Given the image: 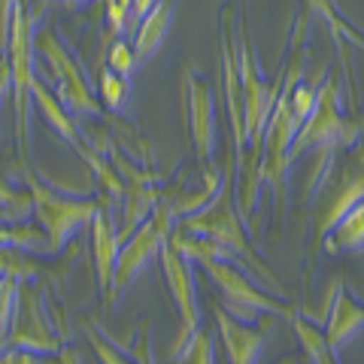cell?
Wrapping results in <instances>:
<instances>
[{
  "label": "cell",
  "instance_id": "44dd1931",
  "mask_svg": "<svg viewBox=\"0 0 364 364\" xmlns=\"http://www.w3.org/2000/svg\"><path fill=\"white\" fill-rule=\"evenodd\" d=\"M128 97H131V82H128V79H122L119 73H112L109 67H104V73H100V82H97V100H100V107L119 112V109H124V104H128Z\"/></svg>",
  "mask_w": 364,
  "mask_h": 364
},
{
  "label": "cell",
  "instance_id": "6da1fadb",
  "mask_svg": "<svg viewBox=\"0 0 364 364\" xmlns=\"http://www.w3.org/2000/svg\"><path fill=\"white\" fill-rule=\"evenodd\" d=\"M234 176H237V161H234V149L228 146V164H225L222 186L215 191V198L195 215L179 219L176 228L186 234H198V237H207V240L219 243L246 273H252L261 289L270 294H279L282 301H289L286 286H282L277 273L258 258L255 246L249 243V228L240 215V207H237V179Z\"/></svg>",
  "mask_w": 364,
  "mask_h": 364
},
{
  "label": "cell",
  "instance_id": "9c48e42d",
  "mask_svg": "<svg viewBox=\"0 0 364 364\" xmlns=\"http://www.w3.org/2000/svg\"><path fill=\"white\" fill-rule=\"evenodd\" d=\"M6 349H21L31 352V355H61L64 352V337L55 334L43 294L31 282L18 286V301L13 313V328H9L6 337Z\"/></svg>",
  "mask_w": 364,
  "mask_h": 364
},
{
  "label": "cell",
  "instance_id": "ac0fdd59",
  "mask_svg": "<svg viewBox=\"0 0 364 364\" xmlns=\"http://www.w3.org/2000/svg\"><path fill=\"white\" fill-rule=\"evenodd\" d=\"M291 328H294V334H298V340H301V346L306 352V358H310V364H340L337 352L331 349V343H328L322 325H316L313 318L294 316Z\"/></svg>",
  "mask_w": 364,
  "mask_h": 364
},
{
  "label": "cell",
  "instance_id": "8992f818",
  "mask_svg": "<svg viewBox=\"0 0 364 364\" xmlns=\"http://www.w3.org/2000/svg\"><path fill=\"white\" fill-rule=\"evenodd\" d=\"M33 49L46 61L49 73L55 79V97L61 100V107L70 112V116H100L104 107L97 100L95 85L88 82V76L82 70L76 55L61 43V37L52 28L40 31L33 37Z\"/></svg>",
  "mask_w": 364,
  "mask_h": 364
},
{
  "label": "cell",
  "instance_id": "2e32d148",
  "mask_svg": "<svg viewBox=\"0 0 364 364\" xmlns=\"http://www.w3.org/2000/svg\"><path fill=\"white\" fill-rule=\"evenodd\" d=\"M328 252H361L364 249V200H358L343 219H340L331 234L322 240Z\"/></svg>",
  "mask_w": 364,
  "mask_h": 364
},
{
  "label": "cell",
  "instance_id": "52a82bcc",
  "mask_svg": "<svg viewBox=\"0 0 364 364\" xmlns=\"http://www.w3.org/2000/svg\"><path fill=\"white\" fill-rule=\"evenodd\" d=\"M298 119L291 112L289 104V88L282 85L273 112L267 119L264 136H261V182H267L273 188V200H277V210L286 207L289 198V170H291V143L294 134H298Z\"/></svg>",
  "mask_w": 364,
  "mask_h": 364
},
{
  "label": "cell",
  "instance_id": "7402d4cb",
  "mask_svg": "<svg viewBox=\"0 0 364 364\" xmlns=\"http://www.w3.org/2000/svg\"><path fill=\"white\" fill-rule=\"evenodd\" d=\"M18 286H21V279H16V277H0V355L6 352V337H9V328H13Z\"/></svg>",
  "mask_w": 364,
  "mask_h": 364
},
{
  "label": "cell",
  "instance_id": "83f0119b",
  "mask_svg": "<svg viewBox=\"0 0 364 364\" xmlns=\"http://www.w3.org/2000/svg\"><path fill=\"white\" fill-rule=\"evenodd\" d=\"M134 358H136V364H155V358H152V334H149V322H143V340H140V346H134Z\"/></svg>",
  "mask_w": 364,
  "mask_h": 364
},
{
  "label": "cell",
  "instance_id": "d4e9b609",
  "mask_svg": "<svg viewBox=\"0 0 364 364\" xmlns=\"http://www.w3.org/2000/svg\"><path fill=\"white\" fill-rule=\"evenodd\" d=\"M176 364H215V352H213V334L200 331L195 334V340L188 343V349L176 358Z\"/></svg>",
  "mask_w": 364,
  "mask_h": 364
},
{
  "label": "cell",
  "instance_id": "277c9868",
  "mask_svg": "<svg viewBox=\"0 0 364 364\" xmlns=\"http://www.w3.org/2000/svg\"><path fill=\"white\" fill-rule=\"evenodd\" d=\"M25 179H28V191L33 198V215H37V225L43 228L46 240H49V249L55 255L70 243V237L76 231H82V228L91 225V219H95L97 210H100V200L61 195V191L46 186V182L37 173H31V170H25Z\"/></svg>",
  "mask_w": 364,
  "mask_h": 364
},
{
  "label": "cell",
  "instance_id": "4fadbf2b",
  "mask_svg": "<svg viewBox=\"0 0 364 364\" xmlns=\"http://www.w3.org/2000/svg\"><path fill=\"white\" fill-rule=\"evenodd\" d=\"M91 249H95V273H97V289L100 298L109 306L112 304V279H116V264H119V249L122 237L116 222L109 219V213L100 207L97 215L91 219Z\"/></svg>",
  "mask_w": 364,
  "mask_h": 364
},
{
  "label": "cell",
  "instance_id": "4dcf8cb0",
  "mask_svg": "<svg viewBox=\"0 0 364 364\" xmlns=\"http://www.w3.org/2000/svg\"><path fill=\"white\" fill-rule=\"evenodd\" d=\"M61 361H64V364H79V355H76L73 349H64V352H61Z\"/></svg>",
  "mask_w": 364,
  "mask_h": 364
},
{
  "label": "cell",
  "instance_id": "d6986e66",
  "mask_svg": "<svg viewBox=\"0 0 364 364\" xmlns=\"http://www.w3.org/2000/svg\"><path fill=\"white\" fill-rule=\"evenodd\" d=\"M358 200H364V173H355L349 182H346V188L340 191V195L334 198L331 203V210H328L322 219H318V228H316V243H322L328 234H331V228L343 219V215L355 207Z\"/></svg>",
  "mask_w": 364,
  "mask_h": 364
},
{
  "label": "cell",
  "instance_id": "9a60e30c",
  "mask_svg": "<svg viewBox=\"0 0 364 364\" xmlns=\"http://www.w3.org/2000/svg\"><path fill=\"white\" fill-rule=\"evenodd\" d=\"M170 25H173V0H158V4L152 6V13L136 25V33H134L136 64L149 61L152 55L161 49L167 33H170Z\"/></svg>",
  "mask_w": 364,
  "mask_h": 364
},
{
  "label": "cell",
  "instance_id": "5bb4252c",
  "mask_svg": "<svg viewBox=\"0 0 364 364\" xmlns=\"http://www.w3.org/2000/svg\"><path fill=\"white\" fill-rule=\"evenodd\" d=\"M361 331H364V306L352 298V294L343 289V282L337 279L331 316H328V322H325L328 343H331V349L340 355V352H343Z\"/></svg>",
  "mask_w": 364,
  "mask_h": 364
},
{
  "label": "cell",
  "instance_id": "7a4b0ae2",
  "mask_svg": "<svg viewBox=\"0 0 364 364\" xmlns=\"http://www.w3.org/2000/svg\"><path fill=\"white\" fill-rule=\"evenodd\" d=\"M195 264L213 279V286L219 289V294H222V306L237 318V322L255 325V322H264L267 316L289 318V322H291V318L298 316L289 306V301L279 304L277 294H270L261 286H255V282L249 279V273L240 264H234V261L200 258V261H195Z\"/></svg>",
  "mask_w": 364,
  "mask_h": 364
},
{
  "label": "cell",
  "instance_id": "7c38bea8",
  "mask_svg": "<svg viewBox=\"0 0 364 364\" xmlns=\"http://www.w3.org/2000/svg\"><path fill=\"white\" fill-rule=\"evenodd\" d=\"M213 316H215V328H219L225 352H228V364H261V355H264V346H267V334H270L267 322L261 328L243 325V322H237L222 304L213 306Z\"/></svg>",
  "mask_w": 364,
  "mask_h": 364
},
{
  "label": "cell",
  "instance_id": "603a6c76",
  "mask_svg": "<svg viewBox=\"0 0 364 364\" xmlns=\"http://www.w3.org/2000/svg\"><path fill=\"white\" fill-rule=\"evenodd\" d=\"M85 337H88L91 352L97 355L100 364H136V358H131L124 349H119L116 343H109V340H104V337H97L91 325H85Z\"/></svg>",
  "mask_w": 364,
  "mask_h": 364
},
{
  "label": "cell",
  "instance_id": "4316f807",
  "mask_svg": "<svg viewBox=\"0 0 364 364\" xmlns=\"http://www.w3.org/2000/svg\"><path fill=\"white\" fill-rule=\"evenodd\" d=\"M0 364H64L61 355H31L21 349H6L0 355Z\"/></svg>",
  "mask_w": 364,
  "mask_h": 364
},
{
  "label": "cell",
  "instance_id": "cb8c5ba5",
  "mask_svg": "<svg viewBox=\"0 0 364 364\" xmlns=\"http://www.w3.org/2000/svg\"><path fill=\"white\" fill-rule=\"evenodd\" d=\"M107 67L112 73H119L122 79H128L131 82V76L136 70V55H134V46L128 40H116L109 46V58H107Z\"/></svg>",
  "mask_w": 364,
  "mask_h": 364
},
{
  "label": "cell",
  "instance_id": "d6a6232c",
  "mask_svg": "<svg viewBox=\"0 0 364 364\" xmlns=\"http://www.w3.org/2000/svg\"><path fill=\"white\" fill-rule=\"evenodd\" d=\"M282 364H298V361H294V358H286V361H282Z\"/></svg>",
  "mask_w": 364,
  "mask_h": 364
},
{
  "label": "cell",
  "instance_id": "ba28073f",
  "mask_svg": "<svg viewBox=\"0 0 364 364\" xmlns=\"http://www.w3.org/2000/svg\"><path fill=\"white\" fill-rule=\"evenodd\" d=\"M176 228V215L170 210L167 200H158V207L136 231L122 243L119 249V264H116V279H112V301L140 277V273L152 264L155 258H161L164 246L170 243V234Z\"/></svg>",
  "mask_w": 364,
  "mask_h": 364
},
{
  "label": "cell",
  "instance_id": "e0dca14e",
  "mask_svg": "<svg viewBox=\"0 0 364 364\" xmlns=\"http://www.w3.org/2000/svg\"><path fill=\"white\" fill-rule=\"evenodd\" d=\"M0 249H16L28 255H52L43 228L31 222H0Z\"/></svg>",
  "mask_w": 364,
  "mask_h": 364
},
{
  "label": "cell",
  "instance_id": "30bf717a",
  "mask_svg": "<svg viewBox=\"0 0 364 364\" xmlns=\"http://www.w3.org/2000/svg\"><path fill=\"white\" fill-rule=\"evenodd\" d=\"M161 270H164L170 298H173L176 310H179V334L173 340V346H170V358L176 361L182 352L188 349L191 340H195V334L200 331V304H198L195 264L167 243L164 252H161Z\"/></svg>",
  "mask_w": 364,
  "mask_h": 364
},
{
  "label": "cell",
  "instance_id": "5b68a950",
  "mask_svg": "<svg viewBox=\"0 0 364 364\" xmlns=\"http://www.w3.org/2000/svg\"><path fill=\"white\" fill-rule=\"evenodd\" d=\"M361 124L358 122H349L343 116V107H340V85L337 79H325L318 85V100H316V109L310 112L298 134H294V143H291V167L301 161L304 155L310 152H328L331 155L340 146L352 143L358 136Z\"/></svg>",
  "mask_w": 364,
  "mask_h": 364
},
{
  "label": "cell",
  "instance_id": "8fae6325",
  "mask_svg": "<svg viewBox=\"0 0 364 364\" xmlns=\"http://www.w3.org/2000/svg\"><path fill=\"white\" fill-rule=\"evenodd\" d=\"M182 95H186V109H188V134H191V146H195V158L203 170V176H210L215 164H213V152H215V97H213V85L203 79L195 64L182 67Z\"/></svg>",
  "mask_w": 364,
  "mask_h": 364
},
{
  "label": "cell",
  "instance_id": "1f68e13d",
  "mask_svg": "<svg viewBox=\"0 0 364 364\" xmlns=\"http://www.w3.org/2000/svg\"><path fill=\"white\" fill-rule=\"evenodd\" d=\"M61 4H67V6H82V4H88V0H61Z\"/></svg>",
  "mask_w": 364,
  "mask_h": 364
},
{
  "label": "cell",
  "instance_id": "484cf974",
  "mask_svg": "<svg viewBox=\"0 0 364 364\" xmlns=\"http://www.w3.org/2000/svg\"><path fill=\"white\" fill-rule=\"evenodd\" d=\"M18 0H0V58L9 52V33H13V16H16Z\"/></svg>",
  "mask_w": 364,
  "mask_h": 364
},
{
  "label": "cell",
  "instance_id": "f546056e",
  "mask_svg": "<svg viewBox=\"0 0 364 364\" xmlns=\"http://www.w3.org/2000/svg\"><path fill=\"white\" fill-rule=\"evenodd\" d=\"M9 91H13V70H9V58H0V107Z\"/></svg>",
  "mask_w": 364,
  "mask_h": 364
},
{
  "label": "cell",
  "instance_id": "ffe728a7",
  "mask_svg": "<svg viewBox=\"0 0 364 364\" xmlns=\"http://www.w3.org/2000/svg\"><path fill=\"white\" fill-rule=\"evenodd\" d=\"M304 6H306V13H318V16L328 21V28L334 31V37L340 43V52H343V40L355 43L358 49H364V33L358 28H352L349 21L340 16V9L334 6V0H304Z\"/></svg>",
  "mask_w": 364,
  "mask_h": 364
},
{
  "label": "cell",
  "instance_id": "f1b7e54d",
  "mask_svg": "<svg viewBox=\"0 0 364 364\" xmlns=\"http://www.w3.org/2000/svg\"><path fill=\"white\" fill-rule=\"evenodd\" d=\"M158 4V0H131V31L140 25V21L152 13V6Z\"/></svg>",
  "mask_w": 364,
  "mask_h": 364
},
{
  "label": "cell",
  "instance_id": "3957f363",
  "mask_svg": "<svg viewBox=\"0 0 364 364\" xmlns=\"http://www.w3.org/2000/svg\"><path fill=\"white\" fill-rule=\"evenodd\" d=\"M33 13L25 0H18L13 16V33H9V70H13V109H16V149L25 161L31 149V112H33V82H37V49H33Z\"/></svg>",
  "mask_w": 364,
  "mask_h": 364
}]
</instances>
